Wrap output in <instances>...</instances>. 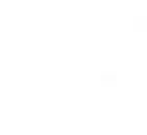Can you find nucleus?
Returning <instances> with one entry per match:
<instances>
[]
</instances>
